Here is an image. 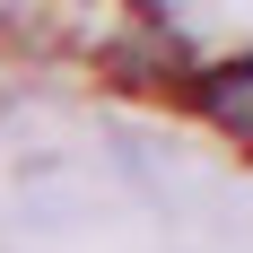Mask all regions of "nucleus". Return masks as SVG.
Instances as JSON below:
<instances>
[{"mask_svg": "<svg viewBox=\"0 0 253 253\" xmlns=\"http://www.w3.org/2000/svg\"><path fill=\"white\" fill-rule=\"evenodd\" d=\"M192 105H201L218 131H236V140L253 149V52H236V61L201 70V79H192Z\"/></svg>", "mask_w": 253, "mask_h": 253, "instance_id": "obj_1", "label": "nucleus"}]
</instances>
